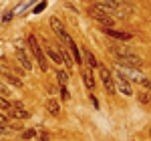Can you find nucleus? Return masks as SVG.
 <instances>
[{
  "mask_svg": "<svg viewBox=\"0 0 151 141\" xmlns=\"http://www.w3.org/2000/svg\"><path fill=\"white\" fill-rule=\"evenodd\" d=\"M89 16L93 18L95 22H99L101 26H105V28H113L115 26V20H113V16H109L107 12H103L99 6H89Z\"/></svg>",
  "mask_w": 151,
  "mask_h": 141,
  "instance_id": "obj_1",
  "label": "nucleus"
},
{
  "mask_svg": "<svg viewBox=\"0 0 151 141\" xmlns=\"http://www.w3.org/2000/svg\"><path fill=\"white\" fill-rule=\"evenodd\" d=\"M28 47H30V53L35 55L36 63H38V67H40V70H48V65H47V55L42 53V48H40V45H38V40H36L35 35L28 36Z\"/></svg>",
  "mask_w": 151,
  "mask_h": 141,
  "instance_id": "obj_2",
  "label": "nucleus"
},
{
  "mask_svg": "<svg viewBox=\"0 0 151 141\" xmlns=\"http://www.w3.org/2000/svg\"><path fill=\"white\" fill-rule=\"evenodd\" d=\"M117 63L121 65V67H133V69H139L141 65H143V60H141V57H137L135 53H125V55H121V57H117Z\"/></svg>",
  "mask_w": 151,
  "mask_h": 141,
  "instance_id": "obj_3",
  "label": "nucleus"
},
{
  "mask_svg": "<svg viewBox=\"0 0 151 141\" xmlns=\"http://www.w3.org/2000/svg\"><path fill=\"white\" fill-rule=\"evenodd\" d=\"M121 77L123 79H127L129 83H145V75L141 73V70H137V69H133V67H121Z\"/></svg>",
  "mask_w": 151,
  "mask_h": 141,
  "instance_id": "obj_4",
  "label": "nucleus"
},
{
  "mask_svg": "<svg viewBox=\"0 0 151 141\" xmlns=\"http://www.w3.org/2000/svg\"><path fill=\"white\" fill-rule=\"evenodd\" d=\"M8 117L10 119H28V111L24 109V105L20 101H16V103H8Z\"/></svg>",
  "mask_w": 151,
  "mask_h": 141,
  "instance_id": "obj_5",
  "label": "nucleus"
},
{
  "mask_svg": "<svg viewBox=\"0 0 151 141\" xmlns=\"http://www.w3.org/2000/svg\"><path fill=\"white\" fill-rule=\"evenodd\" d=\"M99 75H101V81H103L107 93H113L115 91V81H113V73L107 69L105 65H99Z\"/></svg>",
  "mask_w": 151,
  "mask_h": 141,
  "instance_id": "obj_6",
  "label": "nucleus"
},
{
  "mask_svg": "<svg viewBox=\"0 0 151 141\" xmlns=\"http://www.w3.org/2000/svg\"><path fill=\"white\" fill-rule=\"evenodd\" d=\"M50 26H52V30H55V35H57L58 38L63 40V42H67V40L70 38V36L67 35V30H65V26H63V22L58 20L57 16H52V18H50Z\"/></svg>",
  "mask_w": 151,
  "mask_h": 141,
  "instance_id": "obj_7",
  "label": "nucleus"
},
{
  "mask_svg": "<svg viewBox=\"0 0 151 141\" xmlns=\"http://www.w3.org/2000/svg\"><path fill=\"white\" fill-rule=\"evenodd\" d=\"M0 75H2V77H4V79H6L8 83H10L12 87H22V79H20L18 75H14L12 70L2 69V67H0Z\"/></svg>",
  "mask_w": 151,
  "mask_h": 141,
  "instance_id": "obj_8",
  "label": "nucleus"
},
{
  "mask_svg": "<svg viewBox=\"0 0 151 141\" xmlns=\"http://www.w3.org/2000/svg\"><path fill=\"white\" fill-rule=\"evenodd\" d=\"M103 32L107 36H111V38H117V40H129V38H133V35L121 32V30H115V28H103Z\"/></svg>",
  "mask_w": 151,
  "mask_h": 141,
  "instance_id": "obj_9",
  "label": "nucleus"
},
{
  "mask_svg": "<svg viewBox=\"0 0 151 141\" xmlns=\"http://www.w3.org/2000/svg\"><path fill=\"white\" fill-rule=\"evenodd\" d=\"M83 81H85L89 91L95 89V77H93V69L91 67H83Z\"/></svg>",
  "mask_w": 151,
  "mask_h": 141,
  "instance_id": "obj_10",
  "label": "nucleus"
},
{
  "mask_svg": "<svg viewBox=\"0 0 151 141\" xmlns=\"http://www.w3.org/2000/svg\"><path fill=\"white\" fill-rule=\"evenodd\" d=\"M16 59H18V63H20V65H22L24 70H30V69H32V63H30V59H28L26 50L18 48V50H16Z\"/></svg>",
  "mask_w": 151,
  "mask_h": 141,
  "instance_id": "obj_11",
  "label": "nucleus"
},
{
  "mask_svg": "<svg viewBox=\"0 0 151 141\" xmlns=\"http://www.w3.org/2000/svg\"><path fill=\"white\" fill-rule=\"evenodd\" d=\"M67 47H69V53H70V57H73V60H77V63H83L81 50H79V48H77V45L73 42V38H69V40H67Z\"/></svg>",
  "mask_w": 151,
  "mask_h": 141,
  "instance_id": "obj_12",
  "label": "nucleus"
},
{
  "mask_svg": "<svg viewBox=\"0 0 151 141\" xmlns=\"http://www.w3.org/2000/svg\"><path fill=\"white\" fill-rule=\"evenodd\" d=\"M115 77H117V81H119V87H121V91H123L125 95H133L131 83H129L127 79H123V77H121V73H115Z\"/></svg>",
  "mask_w": 151,
  "mask_h": 141,
  "instance_id": "obj_13",
  "label": "nucleus"
},
{
  "mask_svg": "<svg viewBox=\"0 0 151 141\" xmlns=\"http://www.w3.org/2000/svg\"><path fill=\"white\" fill-rule=\"evenodd\" d=\"M47 111L50 113V115H55V117H57L58 113H60V105H58L57 99H52V97H50V99L47 101Z\"/></svg>",
  "mask_w": 151,
  "mask_h": 141,
  "instance_id": "obj_14",
  "label": "nucleus"
},
{
  "mask_svg": "<svg viewBox=\"0 0 151 141\" xmlns=\"http://www.w3.org/2000/svg\"><path fill=\"white\" fill-rule=\"evenodd\" d=\"M83 55H85V60H87V65H89L91 69H97V67H99V63H97V59H95V55L91 53V50H87V48H85V50H83Z\"/></svg>",
  "mask_w": 151,
  "mask_h": 141,
  "instance_id": "obj_15",
  "label": "nucleus"
},
{
  "mask_svg": "<svg viewBox=\"0 0 151 141\" xmlns=\"http://www.w3.org/2000/svg\"><path fill=\"white\" fill-rule=\"evenodd\" d=\"M47 57H50V59L55 60V63H63V57H60V53H58L57 48H52L50 45L47 42Z\"/></svg>",
  "mask_w": 151,
  "mask_h": 141,
  "instance_id": "obj_16",
  "label": "nucleus"
},
{
  "mask_svg": "<svg viewBox=\"0 0 151 141\" xmlns=\"http://www.w3.org/2000/svg\"><path fill=\"white\" fill-rule=\"evenodd\" d=\"M57 79H58V85H63V87H67V83H69V73L67 70H57Z\"/></svg>",
  "mask_w": 151,
  "mask_h": 141,
  "instance_id": "obj_17",
  "label": "nucleus"
},
{
  "mask_svg": "<svg viewBox=\"0 0 151 141\" xmlns=\"http://www.w3.org/2000/svg\"><path fill=\"white\" fill-rule=\"evenodd\" d=\"M60 55H63V60L67 63V67H73V57L69 50H60Z\"/></svg>",
  "mask_w": 151,
  "mask_h": 141,
  "instance_id": "obj_18",
  "label": "nucleus"
},
{
  "mask_svg": "<svg viewBox=\"0 0 151 141\" xmlns=\"http://www.w3.org/2000/svg\"><path fill=\"white\" fill-rule=\"evenodd\" d=\"M22 139H35L36 137V131L35 129H26V131H22V135H20Z\"/></svg>",
  "mask_w": 151,
  "mask_h": 141,
  "instance_id": "obj_19",
  "label": "nucleus"
},
{
  "mask_svg": "<svg viewBox=\"0 0 151 141\" xmlns=\"http://www.w3.org/2000/svg\"><path fill=\"white\" fill-rule=\"evenodd\" d=\"M36 137H38L40 141H47L48 139V133H47V131H36Z\"/></svg>",
  "mask_w": 151,
  "mask_h": 141,
  "instance_id": "obj_20",
  "label": "nucleus"
},
{
  "mask_svg": "<svg viewBox=\"0 0 151 141\" xmlns=\"http://www.w3.org/2000/svg\"><path fill=\"white\" fill-rule=\"evenodd\" d=\"M0 109H2V111L8 109V101H6V97H0Z\"/></svg>",
  "mask_w": 151,
  "mask_h": 141,
  "instance_id": "obj_21",
  "label": "nucleus"
},
{
  "mask_svg": "<svg viewBox=\"0 0 151 141\" xmlns=\"http://www.w3.org/2000/svg\"><path fill=\"white\" fill-rule=\"evenodd\" d=\"M8 95H10V91H8L4 85H0V97H8Z\"/></svg>",
  "mask_w": 151,
  "mask_h": 141,
  "instance_id": "obj_22",
  "label": "nucleus"
},
{
  "mask_svg": "<svg viewBox=\"0 0 151 141\" xmlns=\"http://www.w3.org/2000/svg\"><path fill=\"white\" fill-rule=\"evenodd\" d=\"M47 91H48L50 95H52V93H57V85H52V83H48V85H47Z\"/></svg>",
  "mask_w": 151,
  "mask_h": 141,
  "instance_id": "obj_23",
  "label": "nucleus"
},
{
  "mask_svg": "<svg viewBox=\"0 0 151 141\" xmlns=\"http://www.w3.org/2000/svg\"><path fill=\"white\" fill-rule=\"evenodd\" d=\"M60 97H63L65 101H69V99H70V93L67 91V89H63V91H60Z\"/></svg>",
  "mask_w": 151,
  "mask_h": 141,
  "instance_id": "obj_24",
  "label": "nucleus"
},
{
  "mask_svg": "<svg viewBox=\"0 0 151 141\" xmlns=\"http://www.w3.org/2000/svg\"><path fill=\"white\" fill-rule=\"evenodd\" d=\"M143 87H145V89H149V91H151V79H145V83H143Z\"/></svg>",
  "mask_w": 151,
  "mask_h": 141,
  "instance_id": "obj_25",
  "label": "nucleus"
},
{
  "mask_svg": "<svg viewBox=\"0 0 151 141\" xmlns=\"http://www.w3.org/2000/svg\"><path fill=\"white\" fill-rule=\"evenodd\" d=\"M91 101H93V105L99 109V101H97V97H93V95H91Z\"/></svg>",
  "mask_w": 151,
  "mask_h": 141,
  "instance_id": "obj_26",
  "label": "nucleus"
},
{
  "mask_svg": "<svg viewBox=\"0 0 151 141\" xmlns=\"http://www.w3.org/2000/svg\"><path fill=\"white\" fill-rule=\"evenodd\" d=\"M0 141H2V137H0Z\"/></svg>",
  "mask_w": 151,
  "mask_h": 141,
  "instance_id": "obj_27",
  "label": "nucleus"
}]
</instances>
